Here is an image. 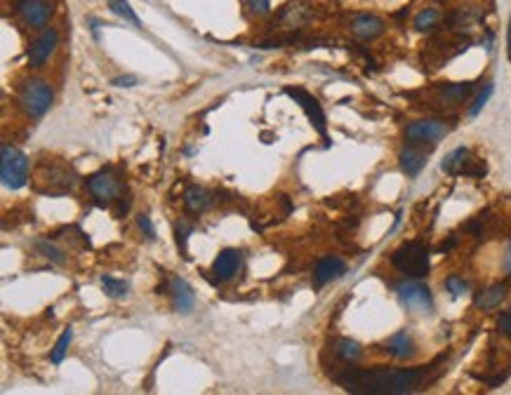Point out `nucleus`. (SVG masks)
Wrapping results in <instances>:
<instances>
[{
  "label": "nucleus",
  "instance_id": "a878e982",
  "mask_svg": "<svg viewBox=\"0 0 511 395\" xmlns=\"http://www.w3.org/2000/svg\"><path fill=\"white\" fill-rule=\"evenodd\" d=\"M71 339H73V332H71V329H64V334H62V337H59L57 346H55V349H52V353H50V360L55 362V365H59V362L64 360V356H67V351H69Z\"/></svg>",
  "mask_w": 511,
  "mask_h": 395
},
{
  "label": "nucleus",
  "instance_id": "9b49d317",
  "mask_svg": "<svg viewBox=\"0 0 511 395\" xmlns=\"http://www.w3.org/2000/svg\"><path fill=\"white\" fill-rule=\"evenodd\" d=\"M285 94H288V97H293L297 104L302 106V111L309 116V121H311L313 128H316L320 134L325 137V113H323V109H320L318 99H313L311 94L304 92L302 87H285Z\"/></svg>",
  "mask_w": 511,
  "mask_h": 395
},
{
  "label": "nucleus",
  "instance_id": "6ab92c4d",
  "mask_svg": "<svg viewBox=\"0 0 511 395\" xmlns=\"http://www.w3.org/2000/svg\"><path fill=\"white\" fill-rule=\"evenodd\" d=\"M504 295H507V285L497 283V285H492V287H488V290L480 292L478 299H476V306L480 310H492V308H497L502 304Z\"/></svg>",
  "mask_w": 511,
  "mask_h": 395
},
{
  "label": "nucleus",
  "instance_id": "7ed1b4c3",
  "mask_svg": "<svg viewBox=\"0 0 511 395\" xmlns=\"http://www.w3.org/2000/svg\"><path fill=\"white\" fill-rule=\"evenodd\" d=\"M35 179H38L35 191H40V193H45V195H62L73 188V184H76L73 170L67 165L55 163V160H52V163H40Z\"/></svg>",
  "mask_w": 511,
  "mask_h": 395
},
{
  "label": "nucleus",
  "instance_id": "5701e85b",
  "mask_svg": "<svg viewBox=\"0 0 511 395\" xmlns=\"http://www.w3.org/2000/svg\"><path fill=\"white\" fill-rule=\"evenodd\" d=\"M438 19H441V12H438L436 8H426V10H422L417 17H415V28L422 31V33L431 31V28L438 24Z\"/></svg>",
  "mask_w": 511,
  "mask_h": 395
},
{
  "label": "nucleus",
  "instance_id": "4468645a",
  "mask_svg": "<svg viewBox=\"0 0 511 395\" xmlns=\"http://www.w3.org/2000/svg\"><path fill=\"white\" fill-rule=\"evenodd\" d=\"M241 268V252L239 249H222L212 263V273L217 280H231Z\"/></svg>",
  "mask_w": 511,
  "mask_h": 395
},
{
  "label": "nucleus",
  "instance_id": "72a5a7b5",
  "mask_svg": "<svg viewBox=\"0 0 511 395\" xmlns=\"http://www.w3.org/2000/svg\"><path fill=\"white\" fill-rule=\"evenodd\" d=\"M114 85H116V87H132V85H137V78H135V76H121V78H114Z\"/></svg>",
  "mask_w": 511,
  "mask_h": 395
},
{
  "label": "nucleus",
  "instance_id": "9d476101",
  "mask_svg": "<svg viewBox=\"0 0 511 395\" xmlns=\"http://www.w3.org/2000/svg\"><path fill=\"white\" fill-rule=\"evenodd\" d=\"M15 8L19 12L24 24L31 28L45 26L52 15V5L47 0H15Z\"/></svg>",
  "mask_w": 511,
  "mask_h": 395
},
{
  "label": "nucleus",
  "instance_id": "f704fd0d",
  "mask_svg": "<svg viewBox=\"0 0 511 395\" xmlns=\"http://www.w3.org/2000/svg\"><path fill=\"white\" fill-rule=\"evenodd\" d=\"M504 273L511 278V240H509V247H507V256H504Z\"/></svg>",
  "mask_w": 511,
  "mask_h": 395
},
{
  "label": "nucleus",
  "instance_id": "1a4fd4ad",
  "mask_svg": "<svg viewBox=\"0 0 511 395\" xmlns=\"http://www.w3.org/2000/svg\"><path fill=\"white\" fill-rule=\"evenodd\" d=\"M87 188H90V193L94 195V200H97L99 205H109V202L116 200V195L121 193V184H118V179L111 175L109 170H102L87 179Z\"/></svg>",
  "mask_w": 511,
  "mask_h": 395
},
{
  "label": "nucleus",
  "instance_id": "0eeeda50",
  "mask_svg": "<svg viewBox=\"0 0 511 395\" xmlns=\"http://www.w3.org/2000/svg\"><path fill=\"white\" fill-rule=\"evenodd\" d=\"M396 295L410 310H417V313H429L433 308V299L429 287H424L422 283H415V280H408V283L396 285Z\"/></svg>",
  "mask_w": 511,
  "mask_h": 395
},
{
  "label": "nucleus",
  "instance_id": "cd10ccee",
  "mask_svg": "<svg viewBox=\"0 0 511 395\" xmlns=\"http://www.w3.org/2000/svg\"><path fill=\"white\" fill-rule=\"evenodd\" d=\"M490 94H492V82H488V85H485V87L480 89V92H478V97L474 99L471 109H469V116H478V113H480V109H483V106L488 104Z\"/></svg>",
  "mask_w": 511,
  "mask_h": 395
},
{
  "label": "nucleus",
  "instance_id": "b1692460",
  "mask_svg": "<svg viewBox=\"0 0 511 395\" xmlns=\"http://www.w3.org/2000/svg\"><path fill=\"white\" fill-rule=\"evenodd\" d=\"M102 287H104L106 295L114 297V299H121V297L128 295V283H125V280H116V278H111V275H104Z\"/></svg>",
  "mask_w": 511,
  "mask_h": 395
},
{
  "label": "nucleus",
  "instance_id": "dca6fc26",
  "mask_svg": "<svg viewBox=\"0 0 511 395\" xmlns=\"http://www.w3.org/2000/svg\"><path fill=\"white\" fill-rule=\"evenodd\" d=\"M170 295H172V304H175V308L180 310V313H189V310L193 308L196 295H193L191 287H189L187 280H182V278H172V283H170Z\"/></svg>",
  "mask_w": 511,
  "mask_h": 395
},
{
  "label": "nucleus",
  "instance_id": "c85d7f7f",
  "mask_svg": "<svg viewBox=\"0 0 511 395\" xmlns=\"http://www.w3.org/2000/svg\"><path fill=\"white\" fill-rule=\"evenodd\" d=\"M35 247H38L40 252H43V256H47V259H50V261H55V263H64V254L59 252V249L55 247V245H50L47 240H38V243H35Z\"/></svg>",
  "mask_w": 511,
  "mask_h": 395
},
{
  "label": "nucleus",
  "instance_id": "6e6552de",
  "mask_svg": "<svg viewBox=\"0 0 511 395\" xmlns=\"http://www.w3.org/2000/svg\"><path fill=\"white\" fill-rule=\"evenodd\" d=\"M471 151L465 146L455 148L453 153L445 155L443 160V172H448V175H469V177H483L485 175V165L478 163L476 167L471 165Z\"/></svg>",
  "mask_w": 511,
  "mask_h": 395
},
{
  "label": "nucleus",
  "instance_id": "412c9836",
  "mask_svg": "<svg viewBox=\"0 0 511 395\" xmlns=\"http://www.w3.org/2000/svg\"><path fill=\"white\" fill-rule=\"evenodd\" d=\"M210 198H207V191L200 186H189L187 193H184V205H187L191 212H200V209L207 207Z\"/></svg>",
  "mask_w": 511,
  "mask_h": 395
},
{
  "label": "nucleus",
  "instance_id": "2eb2a0df",
  "mask_svg": "<svg viewBox=\"0 0 511 395\" xmlns=\"http://www.w3.org/2000/svg\"><path fill=\"white\" fill-rule=\"evenodd\" d=\"M352 31L361 40H375L384 33V21L375 15H358L352 21Z\"/></svg>",
  "mask_w": 511,
  "mask_h": 395
},
{
  "label": "nucleus",
  "instance_id": "2f4dec72",
  "mask_svg": "<svg viewBox=\"0 0 511 395\" xmlns=\"http://www.w3.org/2000/svg\"><path fill=\"white\" fill-rule=\"evenodd\" d=\"M497 329H500V334H504V337H511V313H502L497 318Z\"/></svg>",
  "mask_w": 511,
  "mask_h": 395
},
{
  "label": "nucleus",
  "instance_id": "7c9ffc66",
  "mask_svg": "<svg viewBox=\"0 0 511 395\" xmlns=\"http://www.w3.org/2000/svg\"><path fill=\"white\" fill-rule=\"evenodd\" d=\"M137 224H139V229L146 233V238H148V240H153V236H156V231H153L151 219H148L146 214H139V217H137Z\"/></svg>",
  "mask_w": 511,
  "mask_h": 395
},
{
  "label": "nucleus",
  "instance_id": "f257e3e1",
  "mask_svg": "<svg viewBox=\"0 0 511 395\" xmlns=\"http://www.w3.org/2000/svg\"><path fill=\"white\" fill-rule=\"evenodd\" d=\"M426 374H429V367H410V369L349 367L337 374L335 381L344 391L358 393V395H403L424 386Z\"/></svg>",
  "mask_w": 511,
  "mask_h": 395
},
{
  "label": "nucleus",
  "instance_id": "39448f33",
  "mask_svg": "<svg viewBox=\"0 0 511 395\" xmlns=\"http://www.w3.org/2000/svg\"><path fill=\"white\" fill-rule=\"evenodd\" d=\"M19 104H21V109L26 111V116L40 118L52 104V87L47 85L45 80H38V78L26 80L19 92Z\"/></svg>",
  "mask_w": 511,
  "mask_h": 395
},
{
  "label": "nucleus",
  "instance_id": "bb28decb",
  "mask_svg": "<svg viewBox=\"0 0 511 395\" xmlns=\"http://www.w3.org/2000/svg\"><path fill=\"white\" fill-rule=\"evenodd\" d=\"M445 290L453 297H462L469 292V285L460 278V275H450V278H445Z\"/></svg>",
  "mask_w": 511,
  "mask_h": 395
},
{
  "label": "nucleus",
  "instance_id": "473e14b6",
  "mask_svg": "<svg viewBox=\"0 0 511 395\" xmlns=\"http://www.w3.org/2000/svg\"><path fill=\"white\" fill-rule=\"evenodd\" d=\"M177 245H180V249H187V238H189V226L187 224H177Z\"/></svg>",
  "mask_w": 511,
  "mask_h": 395
},
{
  "label": "nucleus",
  "instance_id": "393cba45",
  "mask_svg": "<svg viewBox=\"0 0 511 395\" xmlns=\"http://www.w3.org/2000/svg\"><path fill=\"white\" fill-rule=\"evenodd\" d=\"M109 8L114 10L118 17H123V19H125V21L135 24V26H139V17L135 15V10L130 8L128 0H109Z\"/></svg>",
  "mask_w": 511,
  "mask_h": 395
},
{
  "label": "nucleus",
  "instance_id": "c756f323",
  "mask_svg": "<svg viewBox=\"0 0 511 395\" xmlns=\"http://www.w3.org/2000/svg\"><path fill=\"white\" fill-rule=\"evenodd\" d=\"M248 8L252 10V15L266 17V15H269V10H271V3H269V0H248Z\"/></svg>",
  "mask_w": 511,
  "mask_h": 395
},
{
  "label": "nucleus",
  "instance_id": "20e7f679",
  "mask_svg": "<svg viewBox=\"0 0 511 395\" xmlns=\"http://www.w3.org/2000/svg\"><path fill=\"white\" fill-rule=\"evenodd\" d=\"M0 177H3L5 188L17 191V188L26 186L28 158L19 151V148L10 146V143H3V148H0Z\"/></svg>",
  "mask_w": 511,
  "mask_h": 395
},
{
  "label": "nucleus",
  "instance_id": "ddd939ff",
  "mask_svg": "<svg viewBox=\"0 0 511 395\" xmlns=\"http://www.w3.org/2000/svg\"><path fill=\"white\" fill-rule=\"evenodd\" d=\"M347 273V263H344V259H340V256H323L316 268H313V283H316V287H323L328 285L330 280H337L342 278V275Z\"/></svg>",
  "mask_w": 511,
  "mask_h": 395
},
{
  "label": "nucleus",
  "instance_id": "4be33fe9",
  "mask_svg": "<svg viewBox=\"0 0 511 395\" xmlns=\"http://www.w3.org/2000/svg\"><path fill=\"white\" fill-rule=\"evenodd\" d=\"M335 353L342 358L344 362H354L361 358V346L354 339H340L335 344Z\"/></svg>",
  "mask_w": 511,
  "mask_h": 395
},
{
  "label": "nucleus",
  "instance_id": "f8f14e48",
  "mask_svg": "<svg viewBox=\"0 0 511 395\" xmlns=\"http://www.w3.org/2000/svg\"><path fill=\"white\" fill-rule=\"evenodd\" d=\"M57 40H59V35L55 28H45V31L33 40V45L28 47V64H31L33 69L43 66L47 59H50L52 52H55Z\"/></svg>",
  "mask_w": 511,
  "mask_h": 395
},
{
  "label": "nucleus",
  "instance_id": "423d86ee",
  "mask_svg": "<svg viewBox=\"0 0 511 395\" xmlns=\"http://www.w3.org/2000/svg\"><path fill=\"white\" fill-rule=\"evenodd\" d=\"M450 132V125L441 121V118H424V121H415L406 128V139L408 143H417V146H433L436 141H441Z\"/></svg>",
  "mask_w": 511,
  "mask_h": 395
},
{
  "label": "nucleus",
  "instance_id": "f3484780",
  "mask_svg": "<svg viewBox=\"0 0 511 395\" xmlns=\"http://www.w3.org/2000/svg\"><path fill=\"white\" fill-rule=\"evenodd\" d=\"M398 163H401V170L406 172L408 177H417L422 172V167L426 165V153L419 151L417 143H408L401 151V155H398Z\"/></svg>",
  "mask_w": 511,
  "mask_h": 395
},
{
  "label": "nucleus",
  "instance_id": "c9c22d12",
  "mask_svg": "<svg viewBox=\"0 0 511 395\" xmlns=\"http://www.w3.org/2000/svg\"><path fill=\"white\" fill-rule=\"evenodd\" d=\"M509 59H511V24H509Z\"/></svg>",
  "mask_w": 511,
  "mask_h": 395
},
{
  "label": "nucleus",
  "instance_id": "f03ea898",
  "mask_svg": "<svg viewBox=\"0 0 511 395\" xmlns=\"http://www.w3.org/2000/svg\"><path fill=\"white\" fill-rule=\"evenodd\" d=\"M391 263L410 278H424L429 273V249L417 240L406 243L391 254Z\"/></svg>",
  "mask_w": 511,
  "mask_h": 395
},
{
  "label": "nucleus",
  "instance_id": "aec40b11",
  "mask_svg": "<svg viewBox=\"0 0 511 395\" xmlns=\"http://www.w3.org/2000/svg\"><path fill=\"white\" fill-rule=\"evenodd\" d=\"M471 89H474L471 82H450V85H443L441 97L448 104H462L471 94Z\"/></svg>",
  "mask_w": 511,
  "mask_h": 395
},
{
  "label": "nucleus",
  "instance_id": "a211bd4d",
  "mask_svg": "<svg viewBox=\"0 0 511 395\" xmlns=\"http://www.w3.org/2000/svg\"><path fill=\"white\" fill-rule=\"evenodd\" d=\"M386 351L394 358H398V360H406V358L415 353V341L408 332H396L394 337L386 341Z\"/></svg>",
  "mask_w": 511,
  "mask_h": 395
}]
</instances>
